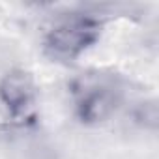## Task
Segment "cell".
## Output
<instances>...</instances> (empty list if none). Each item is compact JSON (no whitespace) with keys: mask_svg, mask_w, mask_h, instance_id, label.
I'll return each mask as SVG.
<instances>
[{"mask_svg":"<svg viewBox=\"0 0 159 159\" xmlns=\"http://www.w3.org/2000/svg\"><path fill=\"white\" fill-rule=\"evenodd\" d=\"M0 114L15 127H30L36 124L38 88L28 71L10 69L0 77Z\"/></svg>","mask_w":159,"mask_h":159,"instance_id":"3957f363","label":"cell"},{"mask_svg":"<svg viewBox=\"0 0 159 159\" xmlns=\"http://www.w3.org/2000/svg\"><path fill=\"white\" fill-rule=\"evenodd\" d=\"M103 23L90 13L58 17L43 34V52L54 62H73L88 52L101 38Z\"/></svg>","mask_w":159,"mask_h":159,"instance_id":"6da1fadb","label":"cell"},{"mask_svg":"<svg viewBox=\"0 0 159 159\" xmlns=\"http://www.w3.org/2000/svg\"><path fill=\"white\" fill-rule=\"evenodd\" d=\"M69 96L75 118L88 127L109 122L122 101L116 83L101 73H83L75 77L69 83Z\"/></svg>","mask_w":159,"mask_h":159,"instance_id":"7a4b0ae2","label":"cell"}]
</instances>
